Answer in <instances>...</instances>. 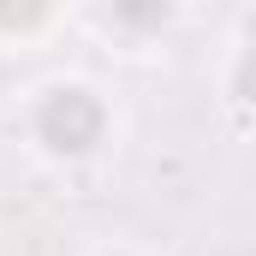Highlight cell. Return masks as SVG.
Here are the masks:
<instances>
[{"label": "cell", "mask_w": 256, "mask_h": 256, "mask_svg": "<svg viewBox=\"0 0 256 256\" xmlns=\"http://www.w3.org/2000/svg\"><path fill=\"white\" fill-rule=\"evenodd\" d=\"M36 137H42L54 155H90V149L108 137V108H102L96 90H84V84H54V90L36 102Z\"/></svg>", "instance_id": "cell-1"}]
</instances>
